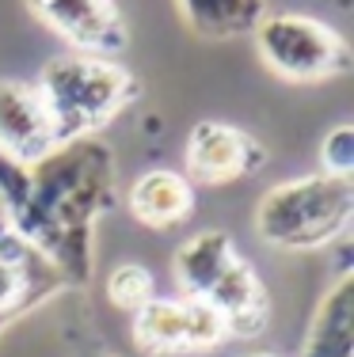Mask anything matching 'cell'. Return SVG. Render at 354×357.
Returning <instances> with one entry per match:
<instances>
[{"instance_id":"cell-1","label":"cell","mask_w":354,"mask_h":357,"mask_svg":"<svg viewBox=\"0 0 354 357\" xmlns=\"http://www.w3.org/2000/svg\"><path fill=\"white\" fill-rule=\"evenodd\" d=\"M130 96V76L91 57H57L42 73L38 99L46 107L54 141L91 133Z\"/></svg>"},{"instance_id":"cell-2","label":"cell","mask_w":354,"mask_h":357,"mask_svg":"<svg viewBox=\"0 0 354 357\" xmlns=\"http://www.w3.org/2000/svg\"><path fill=\"white\" fill-rule=\"evenodd\" d=\"M351 209V178L324 172L297 183H282L259 206V236L278 248H316L347 228Z\"/></svg>"},{"instance_id":"cell-3","label":"cell","mask_w":354,"mask_h":357,"mask_svg":"<svg viewBox=\"0 0 354 357\" xmlns=\"http://www.w3.org/2000/svg\"><path fill=\"white\" fill-rule=\"evenodd\" d=\"M256 46L267 65L286 80H324L351 65V50L339 31L309 15H271L256 27Z\"/></svg>"},{"instance_id":"cell-4","label":"cell","mask_w":354,"mask_h":357,"mask_svg":"<svg viewBox=\"0 0 354 357\" xmlns=\"http://www.w3.org/2000/svg\"><path fill=\"white\" fill-rule=\"evenodd\" d=\"M133 331L149 350H206L225 335V319L206 301H149Z\"/></svg>"},{"instance_id":"cell-5","label":"cell","mask_w":354,"mask_h":357,"mask_svg":"<svg viewBox=\"0 0 354 357\" xmlns=\"http://www.w3.org/2000/svg\"><path fill=\"white\" fill-rule=\"evenodd\" d=\"M50 144L54 130L38 91L27 84L0 80V149H8L15 160H42L50 156Z\"/></svg>"},{"instance_id":"cell-6","label":"cell","mask_w":354,"mask_h":357,"mask_svg":"<svg viewBox=\"0 0 354 357\" xmlns=\"http://www.w3.org/2000/svg\"><path fill=\"white\" fill-rule=\"evenodd\" d=\"M259 164V149L248 133L225 122H198L187 141V167L202 183H225Z\"/></svg>"},{"instance_id":"cell-7","label":"cell","mask_w":354,"mask_h":357,"mask_svg":"<svg viewBox=\"0 0 354 357\" xmlns=\"http://www.w3.org/2000/svg\"><path fill=\"white\" fill-rule=\"evenodd\" d=\"M42 12L77 46L111 50L122 46V23L111 0H42Z\"/></svg>"},{"instance_id":"cell-8","label":"cell","mask_w":354,"mask_h":357,"mask_svg":"<svg viewBox=\"0 0 354 357\" xmlns=\"http://www.w3.org/2000/svg\"><path fill=\"white\" fill-rule=\"evenodd\" d=\"M191 27L206 38H233L263 23V0H179Z\"/></svg>"},{"instance_id":"cell-9","label":"cell","mask_w":354,"mask_h":357,"mask_svg":"<svg viewBox=\"0 0 354 357\" xmlns=\"http://www.w3.org/2000/svg\"><path fill=\"white\" fill-rule=\"evenodd\" d=\"M130 206L145 225H172L191 209V186L175 172H149L133 183Z\"/></svg>"},{"instance_id":"cell-10","label":"cell","mask_w":354,"mask_h":357,"mask_svg":"<svg viewBox=\"0 0 354 357\" xmlns=\"http://www.w3.org/2000/svg\"><path fill=\"white\" fill-rule=\"evenodd\" d=\"M351 354V282L335 289V296L320 308L309 357H347Z\"/></svg>"},{"instance_id":"cell-11","label":"cell","mask_w":354,"mask_h":357,"mask_svg":"<svg viewBox=\"0 0 354 357\" xmlns=\"http://www.w3.org/2000/svg\"><path fill=\"white\" fill-rule=\"evenodd\" d=\"M149 293H153L149 270H141V266L130 262V266H118L111 274V296H115V304H122V308H145Z\"/></svg>"},{"instance_id":"cell-12","label":"cell","mask_w":354,"mask_h":357,"mask_svg":"<svg viewBox=\"0 0 354 357\" xmlns=\"http://www.w3.org/2000/svg\"><path fill=\"white\" fill-rule=\"evenodd\" d=\"M320 156H324V164H327V175L347 178V172L354 167V130L351 126H335V130L327 133Z\"/></svg>"},{"instance_id":"cell-13","label":"cell","mask_w":354,"mask_h":357,"mask_svg":"<svg viewBox=\"0 0 354 357\" xmlns=\"http://www.w3.org/2000/svg\"><path fill=\"white\" fill-rule=\"evenodd\" d=\"M256 357H271V354H256Z\"/></svg>"}]
</instances>
